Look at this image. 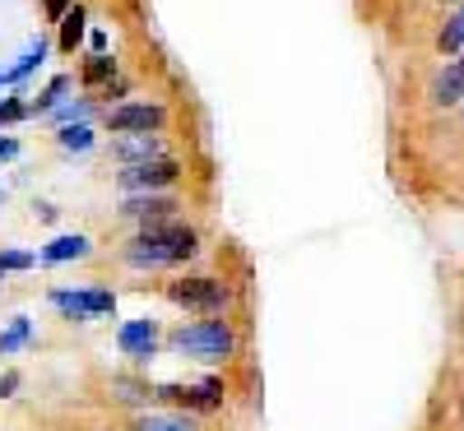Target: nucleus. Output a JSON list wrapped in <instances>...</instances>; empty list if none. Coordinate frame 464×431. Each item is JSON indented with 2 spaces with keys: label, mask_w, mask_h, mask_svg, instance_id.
Wrapping results in <instances>:
<instances>
[{
  "label": "nucleus",
  "mask_w": 464,
  "mask_h": 431,
  "mask_svg": "<svg viewBox=\"0 0 464 431\" xmlns=\"http://www.w3.org/2000/svg\"><path fill=\"white\" fill-rule=\"evenodd\" d=\"M89 255V237H80V232H65V237H56L47 251H43V260L47 264H65V260H84Z\"/></svg>",
  "instance_id": "obj_12"
},
{
  "label": "nucleus",
  "mask_w": 464,
  "mask_h": 431,
  "mask_svg": "<svg viewBox=\"0 0 464 431\" xmlns=\"http://www.w3.org/2000/svg\"><path fill=\"white\" fill-rule=\"evenodd\" d=\"M168 297L186 311H205V316H218L227 306V288L218 279H177V283H168Z\"/></svg>",
  "instance_id": "obj_5"
},
{
  "label": "nucleus",
  "mask_w": 464,
  "mask_h": 431,
  "mask_svg": "<svg viewBox=\"0 0 464 431\" xmlns=\"http://www.w3.org/2000/svg\"><path fill=\"white\" fill-rule=\"evenodd\" d=\"M24 343H28V321L19 316V321L5 330V334H0V358H5V352H19Z\"/></svg>",
  "instance_id": "obj_21"
},
{
  "label": "nucleus",
  "mask_w": 464,
  "mask_h": 431,
  "mask_svg": "<svg viewBox=\"0 0 464 431\" xmlns=\"http://www.w3.org/2000/svg\"><path fill=\"white\" fill-rule=\"evenodd\" d=\"M428 102L432 107H459L464 102V52L450 56L441 70H437V80L428 89Z\"/></svg>",
  "instance_id": "obj_7"
},
{
  "label": "nucleus",
  "mask_w": 464,
  "mask_h": 431,
  "mask_svg": "<svg viewBox=\"0 0 464 431\" xmlns=\"http://www.w3.org/2000/svg\"><path fill=\"white\" fill-rule=\"evenodd\" d=\"M459 107H464V102H459Z\"/></svg>",
  "instance_id": "obj_29"
},
{
  "label": "nucleus",
  "mask_w": 464,
  "mask_h": 431,
  "mask_svg": "<svg viewBox=\"0 0 464 431\" xmlns=\"http://www.w3.org/2000/svg\"><path fill=\"white\" fill-rule=\"evenodd\" d=\"M181 181V163L177 158H153V163H135L126 172H116V186L130 190V195H153L163 186H177Z\"/></svg>",
  "instance_id": "obj_4"
},
{
  "label": "nucleus",
  "mask_w": 464,
  "mask_h": 431,
  "mask_svg": "<svg viewBox=\"0 0 464 431\" xmlns=\"http://www.w3.org/2000/svg\"><path fill=\"white\" fill-rule=\"evenodd\" d=\"M181 205L172 200V195H130V200L121 205L126 218H140V223H168Z\"/></svg>",
  "instance_id": "obj_9"
},
{
  "label": "nucleus",
  "mask_w": 464,
  "mask_h": 431,
  "mask_svg": "<svg viewBox=\"0 0 464 431\" xmlns=\"http://www.w3.org/2000/svg\"><path fill=\"white\" fill-rule=\"evenodd\" d=\"M441 5H459V0H441Z\"/></svg>",
  "instance_id": "obj_26"
},
{
  "label": "nucleus",
  "mask_w": 464,
  "mask_h": 431,
  "mask_svg": "<svg viewBox=\"0 0 464 431\" xmlns=\"http://www.w3.org/2000/svg\"><path fill=\"white\" fill-rule=\"evenodd\" d=\"M14 121H28V102H19V98H0V126H14Z\"/></svg>",
  "instance_id": "obj_23"
},
{
  "label": "nucleus",
  "mask_w": 464,
  "mask_h": 431,
  "mask_svg": "<svg viewBox=\"0 0 464 431\" xmlns=\"http://www.w3.org/2000/svg\"><path fill=\"white\" fill-rule=\"evenodd\" d=\"M52 302L65 311L70 321H89V316H107L116 306V297L107 288H80V292H52Z\"/></svg>",
  "instance_id": "obj_6"
},
{
  "label": "nucleus",
  "mask_w": 464,
  "mask_h": 431,
  "mask_svg": "<svg viewBox=\"0 0 464 431\" xmlns=\"http://www.w3.org/2000/svg\"><path fill=\"white\" fill-rule=\"evenodd\" d=\"M111 158H121L126 168L153 163V158H168V144H163V135H121L111 144Z\"/></svg>",
  "instance_id": "obj_8"
},
{
  "label": "nucleus",
  "mask_w": 464,
  "mask_h": 431,
  "mask_svg": "<svg viewBox=\"0 0 464 431\" xmlns=\"http://www.w3.org/2000/svg\"><path fill=\"white\" fill-rule=\"evenodd\" d=\"M0 200H5V190H0Z\"/></svg>",
  "instance_id": "obj_28"
},
{
  "label": "nucleus",
  "mask_w": 464,
  "mask_h": 431,
  "mask_svg": "<svg viewBox=\"0 0 464 431\" xmlns=\"http://www.w3.org/2000/svg\"><path fill=\"white\" fill-rule=\"evenodd\" d=\"M33 264H37L33 251H0V279H5V273H14V269H33Z\"/></svg>",
  "instance_id": "obj_22"
},
{
  "label": "nucleus",
  "mask_w": 464,
  "mask_h": 431,
  "mask_svg": "<svg viewBox=\"0 0 464 431\" xmlns=\"http://www.w3.org/2000/svg\"><path fill=\"white\" fill-rule=\"evenodd\" d=\"M437 47L446 52V56H459L464 52V0H459V10L441 24V33H437Z\"/></svg>",
  "instance_id": "obj_16"
},
{
  "label": "nucleus",
  "mask_w": 464,
  "mask_h": 431,
  "mask_svg": "<svg viewBox=\"0 0 464 431\" xmlns=\"http://www.w3.org/2000/svg\"><path fill=\"white\" fill-rule=\"evenodd\" d=\"M116 343H121L130 358H153V348H159V325L153 321H126L116 330Z\"/></svg>",
  "instance_id": "obj_11"
},
{
  "label": "nucleus",
  "mask_w": 464,
  "mask_h": 431,
  "mask_svg": "<svg viewBox=\"0 0 464 431\" xmlns=\"http://www.w3.org/2000/svg\"><path fill=\"white\" fill-rule=\"evenodd\" d=\"M135 431H196V422L181 417V413H144L135 422Z\"/></svg>",
  "instance_id": "obj_17"
},
{
  "label": "nucleus",
  "mask_w": 464,
  "mask_h": 431,
  "mask_svg": "<svg viewBox=\"0 0 464 431\" xmlns=\"http://www.w3.org/2000/svg\"><path fill=\"white\" fill-rule=\"evenodd\" d=\"M116 80V61L107 56V52H93L89 61H84V84L93 89V84H111Z\"/></svg>",
  "instance_id": "obj_19"
},
{
  "label": "nucleus",
  "mask_w": 464,
  "mask_h": 431,
  "mask_svg": "<svg viewBox=\"0 0 464 431\" xmlns=\"http://www.w3.org/2000/svg\"><path fill=\"white\" fill-rule=\"evenodd\" d=\"M56 144H61L65 153H89V148H93V130H89V121H80V126H61V130H56Z\"/></svg>",
  "instance_id": "obj_18"
},
{
  "label": "nucleus",
  "mask_w": 464,
  "mask_h": 431,
  "mask_svg": "<svg viewBox=\"0 0 464 431\" xmlns=\"http://www.w3.org/2000/svg\"><path fill=\"white\" fill-rule=\"evenodd\" d=\"M84 24H89V14H84L80 5H70V10L61 14V52H65V56H74V47L84 43Z\"/></svg>",
  "instance_id": "obj_15"
},
{
  "label": "nucleus",
  "mask_w": 464,
  "mask_h": 431,
  "mask_svg": "<svg viewBox=\"0 0 464 431\" xmlns=\"http://www.w3.org/2000/svg\"><path fill=\"white\" fill-rule=\"evenodd\" d=\"M200 251L196 232H190L186 223H144L140 237L126 246V264L135 269H163V264H181Z\"/></svg>",
  "instance_id": "obj_1"
},
{
  "label": "nucleus",
  "mask_w": 464,
  "mask_h": 431,
  "mask_svg": "<svg viewBox=\"0 0 464 431\" xmlns=\"http://www.w3.org/2000/svg\"><path fill=\"white\" fill-rule=\"evenodd\" d=\"M232 325L227 321H196V325H181L172 330V348L186 352V358H196V362H223L227 352H232Z\"/></svg>",
  "instance_id": "obj_2"
},
{
  "label": "nucleus",
  "mask_w": 464,
  "mask_h": 431,
  "mask_svg": "<svg viewBox=\"0 0 464 431\" xmlns=\"http://www.w3.org/2000/svg\"><path fill=\"white\" fill-rule=\"evenodd\" d=\"M163 126H168L163 102H121L107 111V130H116V135H159Z\"/></svg>",
  "instance_id": "obj_3"
},
{
  "label": "nucleus",
  "mask_w": 464,
  "mask_h": 431,
  "mask_svg": "<svg viewBox=\"0 0 464 431\" xmlns=\"http://www.w3.org/2000/svg\"><path fill=\"white\" fill-rule=\"evenodd\" d=\"M70 5H74V0H43V10H47L52 19H61V14H65Z\"/></svg>",
  "instance_id": "obj_25"
},
{
  "label": "nucleus",
  "mask_w": 464,
  "mask_h": 431,
  "mask_svg": "<svg viewBox=\"0 0 464 431\" xmlns=\"http://www.w3.org/2000/svg\"><path fill=\"white\" fill-rule=\"evenodd\" d=\"M74 89V80H70V74H56V80L43 89V93H37L33 102H28V116H47V111H56L61 102H65V93Z\"/></svg>",
  "instance_id": "obj_13"
},
{
  "label": "nucleus",
  "mask_w": 464,
  "mask_h": 431,
  "mask_svg": "<svg viewBox=\"0 0 464 431\" xmlns=\"http://www.w3.org/2000/svg\"><path fill=\"white\" fill-rule=\"evenodd\" d=\"M163 399H172V404H190V408H218L223 404V385L218 380H205V385H163L159 389Z\"/></svg>",
  "instance_id": "obj_10"
},
{
  "label": "nucleus",
  "mask_w": 464,
  "mask_h": 431,
  "mask_svg": "<svg viewBox=\"0 0 464 431\" xmlns=\"http://www.w3.org/2000/svg\"><path fill=\"white\" fill-rule=\"evenodd\" d=\"M0 89H5V74H0Z\"/></svg>",
  "instance_id": "obj_27"
},
{
  "label": "nucleus",
  "mask_w": 464,
  "mask_h": 431,
  "mask_svg": "<svg viewBox=\"0 0 464 431\" xmlns=\"http://www.w3.org/2000/svg\"><path fill=\"white\" fill-rule=\"evenodd\" d=\"M10 158H19V139L14 135H0V163H10Z\"/></svg>",
  "instance_id": "obj_24"
},
{
  "label": "nucleus",
  "mask_w": 464,
  "mask_h": 431,
  "mask_svg": "<svg viewBox=\"0 0 464 431\" xmlns=\"http://www.w3.org/2000/svg\"><path fill=\"white\" fill-rule=\"evenodd\" d=\"M47 61V43H43V37H33V43L24 47V56L5 70V84H19V80H28V74L37 70V65H43Z\"/></svg>",
  "instance_id": "obj_14"
},
{
  "label": "nucleus",
  "mask_w": 464,
  "mask_h": 431,
  "mask_svg": "<svg viewBox=\"0 0 464 431\" xmlns=\"http://www.w3.org/2000/svg\"><path fill=\"white\" fill-rule=\"evenodd\" d=\"M52 121H61V126H80V121H89L93 116V98H80V102H61L56 111H47Z\"/></svg>",
  "instance_id": "obj_20"
}]
</instances>
